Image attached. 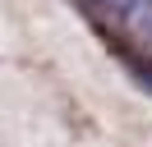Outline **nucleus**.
Segmentation results:
<instances>
[{"label":"nucleus","mask_w":152,"mask_h":147,"mask_svg":"<svg viewBox=\"0 0 152 147\" xmlns=\"http://www.w3.org/2000/svg\"><path fill=\"white\" fill-rule=\"evenodd\" d=\"M92 5L115 18H143V9H152V0H92Z\"/></svg>","instance_id":"obj_1"}]
</instances>
